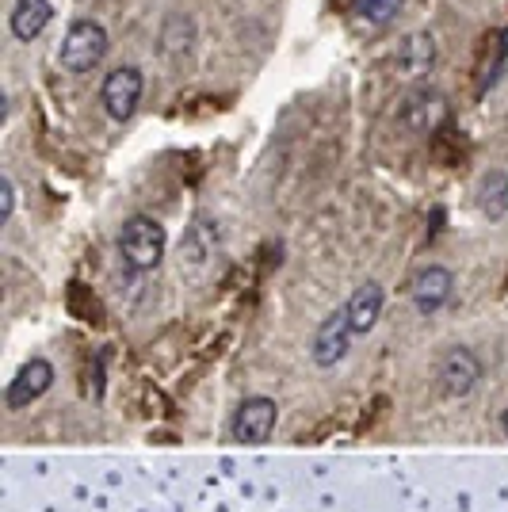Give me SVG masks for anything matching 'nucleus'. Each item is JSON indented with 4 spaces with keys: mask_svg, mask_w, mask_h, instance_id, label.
<instances>
[{
    "mask_svg": "<svg viewBox=\"0 0 508 512\" xmlns=\"http://www.w3.org/2000/svg\"><path fill=\"white\" fill-rule=\"evenodd\" d=\"M119 256L130 272H153L165 256V226L149 214H130L119 230Z\"/></svg>",
    "mask_w": 508,
    "mask_h": 512,
    "instance_id": "f257e3e1",
    "label": "nucleus"
},
{
    "mask_svg": "<svg viewBox=\"0 0 508 512\" xmlns=\"http://www.w3.org/2000/svg\"><path fill=\"white\" fill-rule=\"evenodd\" d=\"M107 54V31L100 20H73L58 50L65 73H92Z\"/></svg>",
    "mask_w": 508,
    "mask_h": 512,
    "instance_id": "f03ea898",
    "label": "nucleus"
},
{
    "mask_svg": "<svg viewBox=\"0 0 508 512\" xmlns=\"http://www.w3.org/2000/svg\"><path fill=\"white\" fill-rule=\"evenodd\" d=\"M447 119V96L432 85H417L402 96L398 107V127L409 134H436Z\"/></svg>",
    "mask_w": 508,
    "mask_h": 512,
    "instance_id": "7ed1b4c3",
    "label": "nucleus"
},
{
    "mask_svg": "<svg viewBox=\"0 0 508 512\" xmlns=\"http://www.w3.org/2000/svg\"><path fill=\"white\" fill-rule=\"evenodd\" d=\"M142 92H146V77L138 65H119L104 77V88H100V104L104 111L115 119V123H127L130 115L142 104Z\"/></svg>",
    "mask_w": 508,
    "mask_h": 512,
    "instance_id": "20e7f679",
    "label": "nucleus"
},
{
    "mask_svg": "<svg viewBox=\"0 0 508 512\" xmlns=\"http://www.w3.org/2000/svg\"><path fill=\"white\" fill-rule=\"evenodd\" d=\"M276 425H279V406L272 398H264V394H253V398H245L237 406V413H233L230 436L237 444H264V440H272Z\"/></svg>",
    "mask_w": 508,
    "mask_h": 512,
    "instance_id": "39448f33",
    "label": "nucleus"
},
{
    "mask_svg": "<svg viewBox=\"0 0 508 512\" xmlns=\"http://www.w3.org/2000/svg\"><path fill=\"white\" fill-rule=\"evenodd\" d=\"M352 325H348V314H344V306L333 310L329 318L318 325V333H314V341H310V360L318 363L321 371H329V367H337L344 356H348V348H352Z\"/></svg>",
    "mask_w": 508,
    "mask_h": 512,
    "instance_id": "423d86ee",
    "label": "nucleus"
},
{
    "mask_svg": "<svg viewBox=\"0 0 508 512\" xmlns=\"http://www.w3.org/2000/svg\"><path fill=\"white\" fill-rule=\"evenodd\" d=\"M478 383H482V360L463 344L447 348L444 360H440V390L447 398H470Z\"/></svg>",
    "mask_w": 508,
    "mask_h": 512,
    "instance_id": "0eeeda50",
    "label": "nucleus"
},
{
    "mask_svg": "<svg viewBox=\"0 0 508 512\" xmlns=\"http://www.w3.org/2000/svg\"><path fill=\"white\" fill-rule=\"evenodd\" d=\"M50 386H54V363L43 360V356H31V360L16 371V379L8 383L4 402H8V409H27V406H35Z\"/></svg>",
    "mask_w": 508,
    "mask_h": 512,
    "instance_id": "6e6552de",
    "label": "nucleus"
},
{
    "mask_svg": "<svg viewBox=\"0 0 508 512\" xmlns=\"http://www.w3.org/2000/svg\"><path fill=\"white\" fill-rule=\"evenodd\" d=\"M409 295H413L417 314L432 318V314H440L447 302H451V295H455V276L447 272L444 264H428V268L417 272L413 287H409Z\"/></svg>",
    "mask_w": 508,
    "mask_h": 512,
    "instance_id": "1a4fd4ad",
    "label": "nucleus"
},
{
    "mask_svg": "<svg viewBox=\"0 0 508 512\" xmlns=\"http://www.w3.org/2000/svg\"><path fill=\"white\" fill-rule=\"evenodd\" d=\"M394 69L402 73L405 81H421L436 69V39L432 31H413L398 43V54H394Z\"/></svg>",
    "mask_w": 508,
    "mask_h": 512,
    "instance_id": "9d476101",
    "label": "nucleus"
},
{
    "mask_svg": "<svg viewBox=\"0 0 508 512\" xmlns=\"http://www.w3.org/2000/svg\"><path fill=\"white\" fill-rule=\"evenodd\" d=\"M344 314H348V325H352V333L363 337V333H371L375 329V321L382 318V287L375 279H367L360 283L356 291H352V299L344 302Z\"/></svg>",
    "mask_w": 508,
    "mask_h": 512,
    "instance_id": "9b49d317",
    "label": "nucleus"
},
{
    "mask_svg": "<svg viewBox=\"0 0 508 512\" xmlns=\"http://www.w3.org/2000/svg\"><path fill=\"white\" fill-rule=\"evenodd\" d=\"M54 20V4L50 0H16L12 4V16H8V27L20 43H35L46 27Z\"/></svg>",
    "mask_w": 508,
    "mask_h": 512,
    "instance_id": "f8f14e48",
    "label": "nucleus"
},
{
    "mask_svg": "<svg viewBox=\"0 0 508 512\" xmlns=\"http://www.w3.org/2000/svg\"><path fill=\"white\" fill-rule=\"evenodd\" d=\"M478 207L489 222H501L508 214V172L505 169H489L478 180Z\"/></svg>",
    "mask_w": 508,
    "mask_h": 512,
    "instance_id": "ddd939ff",
    "label": "nucleus"
},
{
    "mask_svg": "<svg viewBox=\"0 0 508 512\" xmlns=\"http://www.w3.org/2000/svg\"><path fill=\"white\" fill-rule=\"evenodd\" d=\"M398 12H402V0H356V16L367 27H386Z\"/></svg>",
    "mask_w": 508,
    "mask_h": 512,
    "instance_id": "4468645a",
    "label": "nucleus"
},
{
    "mask_svg": "<svg viewBox=\"0 0 508 512\" xmlns=\"http://www.w3.org/2000/svg\"><path fill=\"white\" fill-rule=\"evenodd\" d=\"M69 306H73V314H81V321H100V302L88 299L85 283H73V291H69Z\"/></svg>",
    "mask_w": 508,
    "mask_h": 512,
    "instance_id": "2eb2a0df",
    "label": "nucleus"
},
{
    "mask_svg": "<svg viewBox=\"0 0 508 512\" xmlns=\"http://www.w3.org/2000/svg\"><path fill=\"white\" fill-rule=\"evenodd\" d=\"M505 62H508V27L501 31V39H497V54H493V62H489V69H486V77H482V85H478V92H486V88L497 85V77H501Z\"/></svg>",
    "mask_w": 508,
    "mask_h": 512,
    "instance_id": "dca6fc26",
    "label": "nucleus"
},
{
    "mask_svg": "<svg viewBox=\"0 0 508 512\" xmlns=\"http://www.w3.org/2000/svg\"><path fill=\"white\" fill-rule=\"evenodd\" d=\"M12 214H16V180L4 172V176H0V222L8 226Z\"/></svg>",
    "mask_w": 508,
    "mask_h": 512,
    "instance_id": "f3484780",
    "label": "nucleus"
},
{
    "mask_svg": "<svg viewBox=\"0 0 508 512\" xmlns=\"http://www.w3.org/2000/svg\"><path fill=\"white\" fill-rule=\"evenodd\" d=\"M501 432H505V436H508V409H505V413H501Z\"/></svg>",
    "mask_w": 508,
    "mask_h": 512,
    "instance_id": "a211bd4d",
    "label": "nucleus"
}]
</instances>
